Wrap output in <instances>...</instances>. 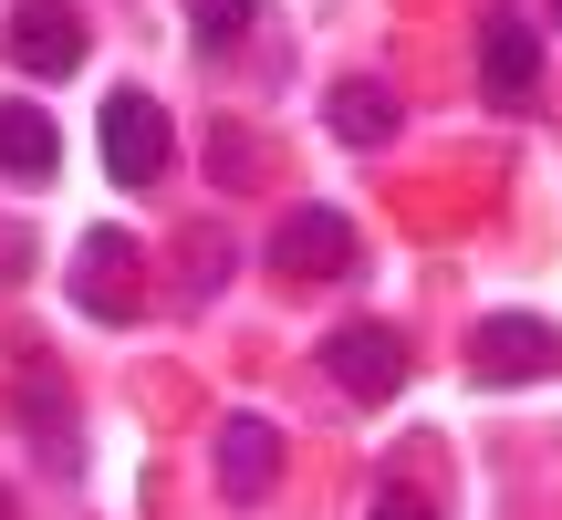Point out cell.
Here are the masks:
<instances>
[{
	"label": "cell",
	"mask_w": 562,
	"mask_h": 520,
	"mask_svg": "<svg viewBox=\"0 0 562 520\" xmlns=\"http://www.w3.org/2000/svg\"><path fill=\"white\" fill-rule=\"evenodd\" d=\"M480 94L501 104V115H531V104H542V32H531L510 0L480 21Z\"/></svg>",
	"instance_id": "1"
},
{
	"label": "cell",
	"mask_w": 562,
	"mask_h": 520,
	"mask_svg": "<svg viewBox=\"0 0 562 520\" xmlns=\"http://www.w3.org/2000/svg\"><path fill=\"white\" fill-rule=\"evenodd\" d=\"M74 302L94 323H136L146 313V250L125 240V229H94V240L74 250Z\"/></svg>",
	"instance_id": "2"
},
{
	"label": "cell",
	"mask_w": 562,
	"mask_h": 520,
	"mask_svg": "<svg viewBox=\"0 0 562 520\" xmlns=\"http://www.w3.org/2000/svg\"><path fill=\"white\" fill-rule=\"evenodd\" d=\"M323 375H334L355 406H396V385H406V334H396V323H344V334L323 343Z\"/></svg>",
	"instance_id": "3"
},
{
	"label": "cell",
	"mask_w": 562,
	"mask_h": 520,
	"mask_svg": "<svg viewBox=\"0 0 562 520\" xmlns=\"http://www.w3.org/2000/svg\"><path fill=\"white\" fill-rule=\"evenodd\" d=\"M104 178L115 188H157L167 178V115H157V94H104Z\"/></svg>",
	"instance_id": "4"
},
{
	"label": "cell",
	"mask_w": 562,
	"mask_h": 520,
	"mask_svg": "<svg viewBox=\"0 0 562 520\" xmlns=\"http://www.w3.org/2000/svg\"><path fill=\"white\" fill-rule=\"evenodd\" d=\"M11 63L32 83H63V74H83V11L74 0H11Z\"/></svg>",
	"instance_id": "5"
},
{
	"label": "cell",
	"mask_w": 562,
	"mask_h": 520,
	"mask_svg": "<svg viewBox=\"0 0 562 520\" xmlns=\"http://www.w3.org/2000/svg\"><path fill=\"white\" fill-rule=\"evenodd\" d=\"M552 364H562V343H552V323H531V313H490L480 343H469V375L480 385H542Z\"/></svg>",
	"instance_id": "6"
},
{
	"label": "cell",
	"mask_w": 562,
	"mask_h": 520,
	"mask_svg": "<svg viewBox=\"0 0 562 520\" xmlns=\"http://www.w3.org/2000/svg\"><path fill=\"white\" fill-rule=\"evenodd\" d=\"M271 260H281V281H334V271H355V219L344 208H292V219L271 229Z\"/></svg>",
	"instance_id": "7"
},
{
	"label": "cell",
	"mask_w": 562,
	"mask_h": 520,
	"mask_svg": "<svg viewBox=\"0 0 562 520\" xmlns=\"http://www.w3.org/2000/svg\"><path fill=\"white\" fill-rule=\"evenodd\" d=\"M21 427H32V448H42V468H53V479H74V468H83L74 396H63V375H53V364H32V375H21Z\"/></svg>",
	"instance_id": "8"
},
{
	"label": "cell",
	"mask_w": 562,
	"mask_h": 520,
	"mask_svg": "<svg viewBox=\"0 0 562 520\" xmlns=\"http://www.w3.org/2000/svg\"><path fill=\"white\" fill-rule=\"evenodd\" d=\"M281 479V427L271 417H220V500H261Z\"/></svg>",
	"instance_id": "9"
},
{
	"label": "cell",
	"mask_w": 562,
	"mask_h": 520,
	"mask_svg": "<svg viewBox=\"0 0 562 520\" xmlns=\"http://www.w3.org/2000/svg\"><path fill=\"white\" fill-rule=\"evenodd\" d=\"M53 167H63L53 115H42V104H0V178L11 188H53Z\"/></svg>",
	"instance_id": "10"
},
{
	"label": "cell",
	"mask_w": 562,
	"mask_h": 520,
	"mask_svg": "<svg viewBox=\"0 0 562 520\" xmlns=\"http://www.w3.org/2000/svg\"><path fill=\"white\" fill-rule=\"evenodd\" d=\"M323 125H334L344 146H385V136H396V94H385V83H334Z\"/></svg>",
	"instance_id": "11"
},
{
	"label": "cell",
	"mask_w": 562,
	"mask_h": 520,
	"mask_svg": "<svg viewBox=\"0 0 562 520\" xmlns=\"http://www.w3.org/2000/svg\"><path fill=\"white\" fill-rule=\"evenodd\" d=\"M209 178H220V188H250V178H261V146H250V125H240V115L209 125Z\"/></svg>",
	"instance_id": "12"
},
{
	"label": "cell",
	"mask_w": 562,
	"mask_h": 520,
	"mask_svg": "<svg viewBox=\"0 0 562 520\" xmlns=\"http://www.w3.org/2000/svg\"><path fill=\"white\" fill-rule=\"evenodd\" d=\"M250 11H261V0H188V32H199V53H229V42L250 32Z\"/></svg>",
	"instance_id": "13"
},
{
	"label": "cell",
	"mask_w": 562,
	"mask_h": 520,
	"mask_svg": "<svg viewBox=\"0 0 562 520\" xmlns=\"http://www.w3.org/2000/svg\"><path fill=\"white\" fill-rule=\"evenodd\" d=\"M364 520H438V510H427V500H406V489H385V500L364 510Z\"/></svg>",
	"instance_id": "14"
},
{
	"label": "cell",
	"mask_w": 562,
	"mask_h": 520,
	"mask_svg": "<svg viewBox=\"0 0 562 520\" xmlns=\"http://www.w3.org/2000/svg\"><path fill=\"white\" fill-rule=\"evenodd\" d=\"M0 520H11V500H0Z\"/></svg>",
	"instance_id": "15"
},
{
	"label": "cell",
	"mask_w": 562,
	"mask_h": 520,
	"mask_svg": "<svg viewBox=\"0 0 562 520\" xmlns=\"http://www.w3.org/2000/svg\"><path fill=\"white\" fill-rule=\"evenodd\" d=\"M552 21H562V0H552Z\"/></svg>",
	"instance_id": "16"
}]
</instances>
